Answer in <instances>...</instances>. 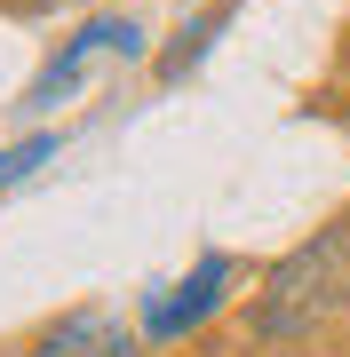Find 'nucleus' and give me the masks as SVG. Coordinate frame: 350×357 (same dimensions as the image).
Listing matches in <instances>:
<instances>
[{"label": "nucleus", "instance_id": "f257e3e1", "mask_svg": "<svg viewBox=\"0 0 350 357\" xmlns=\"http://www.w3.org/2000/svg\"><path fill=\"white\" fill-rule=\"evenodd\" d=\"M350 310V222H326L302 238L255 294V342H311Z\"/></svg>", "mask_w": 350, "mask_h": 357}, {"label": "nucleus", "instance_id": "f03ea898", "mask_svg": "<svg viewBox=\"0 0 350 357\" xmlns=\"http://www.w3.org/2000/svg\"><path fill=\"white\" fill-rule=\"evenodd\" d=\"M231 278H239L231 255H199V270L175 294H152V310H143V342H183L191 326H207L215 310H223V294H231Z\"/></svg>", "mask_w": 350, "mask_h": 357}, {"label": "nucleus", "instance_id": "7ed1b4c3", "mask_svg": "<svg viewBox=\"0 0 350 357\" xmlns=\"http://www.w3.org/2000/svg\"><path fill=\"white\" fill-rule=\"evenodd\" d=\"M96 56H143V32L128 24V16H96V24H80L64 48L48 56V72L32 79V96L24 103H40V112H48V103H64L72 88H80V72L96 64Z\"/></svg>", "mask_w": 350, "mask_h": 357}, {"label": "nucleus", "instance_id": "20e7f679", "mask_svg": "<svg viewBox=\"0 0 350 357\" xmlns=\"http://www.w3.org/2000/svg\"><path fill=\"white\" fill-rule=\"evenodd\" d=\"M32 357H143V333H128L112 310H64L32 333Z\"/></svg>", "mask_w": 350, "mask_h": 357}, {"label": "nucleus", "instance_id": "39448f33", "mask_svg": "<svg viewBox=\"0 0 350 357\" xmlns=\"http://www.w3.org/2000/svg\"><path fill=\"white\" fill-rule=\"evenodd\" d=\"M223 24H231V0H215L207 16H191V24H183V40H175L168 56H159V79H168V88H175V79L191 72V64H199V56H207V48H215V32H223Z\"/></svg>", "mask_w": 350, "mask_h": 357}, {"label": "nucleus", "instance_id": "423d86ee", "mask_svg": "<svg viewBox=\"0 0 350 357\" xmlns=\"http://www.w3.org/2000/svg\"><path fill=\"white\" fill-rule=\"evenodd\" d=\"M48 159H56V135H24V143H8V151H0V191H16V183L40 175Z\"/></svg>", "mask_w": 350, "mask_h": 357}, {"label": "nucleus", "instance_id": "0eeeda50", "mask_svg": "<svg viewBox=\"0 0 350 357\" xmlns=\"http://www.w3.org/2000/svg\"><path fill=\"white\" fill-rule=\"evenodd\" d=\"M342 128H350V103H342Z\"/></svg>", "mask_w": 350, "mask_h": 357}]
</instances>
